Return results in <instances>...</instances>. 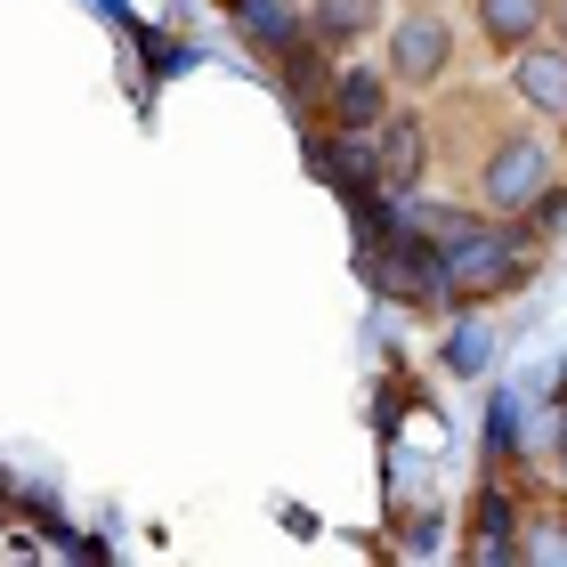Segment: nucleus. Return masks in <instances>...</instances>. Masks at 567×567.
<instances>
[{
  "mask_svg": "<svg viewBox=\"0 0 567 567\" xmlns=\"http://www.w3.org/2000/svg\"><path fill=\"white\" fill-rule=\"evenodd\" d=\"M544 471H551V486L567 495V414H559V430H551V462H544Z\"/></svg>",
  "mask_w": 567,
  "mask_h": 567,
  "instance_id": "obj_9",
  "label": "nucleus"
},
{
  "mask_svg": "<svg viewBox=\"0 0 567 567\" xmlns=\"http://www.w3.org/2000/svg\"><path fill=\"white\" fill-rule=\"evenodd\" d=\"M414 9H454V0H414Z\"/></svg>",
  "mask_w": 567,
  "mask_h": 567,
  "instance_id": "obj_11",
  "label": "nucleus"
},
{
  "mask_svg": "<svg viewBox=\"0 0 567 567\" xmlns=\"http://www.w3.org/2000/svg\"><path fill=\"white\" fill-rule=\"evenodd\" d=\"M373 178L390 195H414L422 178H437V122L422 114V97H398L373 122Z\"/></svg>",
  "mask_w": 567,
  "mask_h": 567,
  "instance_id": "obj_3",
  "label": "nucleus"
},
{
  "mask_svg": "<svg viewBox=\"0 0 567 567\" xmlns=\"http://www.w3.org/2000/svg\"><path fill=\"white\" fill-rule=\"evenodd\" d=\"M535 219H486V212H462L437 227L430 260H437V292L446 300H503L535 276Z\"/></svg>",
  "mask_w": 567,
  "mask_h": 567,
  "instance_id": "obj_1",
  "label": "nucleus"
},
{
  "mask_svg": "<svg viewBox=\"0 0 567 567\" xmlns=\"http://www.w3.org/2000/svg\"><path fill=\"white\" fill-rule=\"evenodd\" d=\"M559 138H567V131H559Z\"/></svg>",
  "mask_w": 567,
  "mask_h": 567,
  "instance_id": "obj_13",
  "label": "nucleus"
},
{
  "mask_svg": "<svg viewBox=\"0 0 567 567\" xmlns=\"http://www.w3.org/2000/svg\"><path fill=\"white\" fill-rule=\"evenodd\" d=\"M381 73H390L398 97H446L454 73H462V24H454V9L390 0V17H381Z\"/></svg>",
  "mask_w": 567,
  "mask_h": 567,
  "instance_id": "obj_2",
  "label": "nucleus"
},
{
  "mask_svg": "<svg viewBox=\"0 0 567 567\" xmlns=\"http://www.w3.org/2000/svg\"><path fill=\"white\" fill-rule=\"evenodd\" d=\"M471 33L486 41V58H511L535 33H551V0H471Z\"/></svg>",
  "mask_w": 567,
  "mask_h": 567,
  "instance_id": "obj_6",
  "label": "nucleus"
},
{
  "mask_svg": "<svg viewBox=\"0 0 567 567\" xmlns=\"http://www.w3.org/2000/svg\"><path fill=\"white\" fill-rule=\"evenodd\" d=\"M551 33L567 41V0H551Z\"/></svg>",
  "mask_w": 567,
  "mask_h": 567,
  "instance_id": "obj_10",
  "label": "nucleus"
},
{
  "mask_svg": "<svg viewBox=\"0 0 567 567\" xmlns=\"http://www.w3.org/2000/svg\"><path fill=\"white\" fill-rule=\"evenodd\" d=\"M559 544H567V511H559Z\"/></svg>",
  "mask_w": 567,
  "mask_h": 567,
  "instance_id": "obj_12",
  "label": "nucleus"
},
{
  "mask_svg": "<svg viewBox=\"0 0 567 567\" xmlns=\"http://www.w3.org/2000/svg\"><path fill=\"white\" fill-rule=\"evenodd\" d=\"M300 17H308V41L317 49H357L365 33H381L390 0H300Z\"/></svg>",
  "mask_w": 567,
  "mask_h": 567,
  "instance_id": "obj_7",
  "label": "nucleus"
},
{
  "mask_svg": "<svg viewBox=\"0 0 567 567\" xmlns=\"http://www.w3.org/2000/svg\"><path fill=\"white\" fill-rule=\"evenodd\" d=\"M227 17H236V33H244V41H260L268 58H292V49L308 41L300 0H227Z\"/></svg>",
  "mask_w": 567,
  "mask_h": 567,
  "instance_id": "obj_8",
  "label": "nucleus"
},
{
  "mask_svg": "<svg viewBox=\"0 0 567 567\" xmlns=\"http://www.w3.org/2000/svg\"><path fill=\"white\" fill-rule=\"evenodd\" d=\"M390 106H398V90H390V73H381V58L373 65H341L324 82V122L332 131H373Z\"/></svg>",
  "mask_w": 567,
  "mask_h": 567,
  "instance_id": "obj_5",
  "label": "nucleus"
},
{
  "mask_svg": "<svg viewBox=\"0 0 567 567\" xmlns=\"http://www.w3.org/2000/svg\"><path fill=\"white\" fill-rule=\"evenodd\" d=\"M503 97L519 114L567 131V41L559 33H535L527 49H511V58H503Z\"/></svg>",
  "mask_w": 567,
  "mask_h": 567,
  "instance_id": "obj_4",
  "label": "nucleus"
}]
</instances>
